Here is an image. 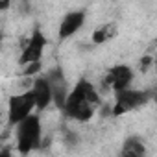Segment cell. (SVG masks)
I'll list each match as a JSON object with an SVG mask.
<instances>
[{
  "instance_id": "cell-8",
  "label": "cell",
  "mask_w": 157,
  "mask_h": 157,
  "mask_svg": "<svg viewBox=\"0 0 157 157\" xmlns=\"http://www.w3.org/2000/svg\"><path fill=\"white\" fill-rule=\"evenodd\" d=\"M30 91H32V94L35 98L37 111H44V109H48L54 104V91H52V85H50L48 78L44 74L37 76L35 80L32 82Z\"/></svg>"
},
{
  "instance_id": "cell-2",
  "label": "cell",
  "mask_w": 157,
  "mask_h": 157,
  "mask_svg": "<svg viewBox=\"0 0 157 157\" xmlns=\"http://www.w3.org/2000/svg\"><path fill=\"white\" fill-rule=\"evenodd\" d=\"M43 146V122L35 113L15 128V150L21 155H30Z\"/></svg>"
},
{
  "instance_id": "cell-5",
  "label": "cell",
  "mask_w": 157,
  "mask_h": 157,
  "mask_svg": "<svg viewBox=\"0 0 157 157\" xmlns=\"http://www.w3.org/2000/svg\"><path fill=\"white\" fill-rule=\"evenodd\" d=\"M46 44H48V39L46 35L35 28L30 37L26 39V43L22 44V50H21V56H19V65L24 68L28 65H33V63H41L43 59V54L46 50Z\"/></svg>"
},
{
  "instance_id": "cell-12",
  "label": "cell",
  "mask_w": 157,
  "mask_h": 157,
  "mask_svg": "<svg viewBox=\"0 0 157 157\" xmlns=\"http://www.w3.org/2000/svg\"><path fill=\"white\" fill-rule=\"evenodd\" d=\"M41 70H43V63H33V65L24 67L22 72H21V76H24V78H32V76H37Z\"/></svg>"
},
{
  "instance_id": "cell-7",
  "label": "cell",
  "mask_w": 157,
  "mask_h": 157,
  "mask_svg": "<svg viewBox=\"0 0 157 157\" xmlns=\"http://www.w3.org/2000/svg\"><path fill=\"white\" fill-rule=\"evenodd\" d=\"M87 21V11L85 10H72L67 11L57 26V39L59 41H67L70 37H74L78 32H80L85 26Z\"/></svg>"
},
{
  "instance_id": "cell-1",
  "label": "cell",
  "mask_w": 157,
  "mask_h": 157,
  "mask_svg": "<svg viewBox=\"0 0 157 157\" xmlns=\"http://www.w3.org/2000/svg\"><path fill=\"white\" fill-rule=\"evenodd\" d=\"M100 104H102V96H100V91L96 89V85L93 82H89L87 78H80L74 83V87L70 89L68 98L61 111L68 120L89 122L96 115Z\"/></svg>"
},
{
  "instance_id": "cell-3",
  "label": "cell",
  "mask_w": 157,
  "mask_h": 157,
  "mask_svg": "<svg viewBox=\"0 0 157 157\" xmlns=\"http://www.w3.org/2000/svg\"><path fill=\"white\" fill-rule=\"evenodd\" d=\"M150 100H151V89L148 91V89L129 87V89L115 94V100L111 104V115L113 117L128 115L131 111H137V109L144 107Z\"/></svg>"
},
{
  "instance_id": "cell-10",
  "label": "cell",
  "mask_w": 157,
  "mask_h": 157,
  "mask_svg": "<svg viewBox=\"0 0 157 157\" xmlns=\"http://www.w3.org/2000/svg\"><path fill=\"white\" fill-rule=\"evenodd\" d=\"M148 148L139 137H128L120 146V157H146Z\"/></svg>"
},
{
  "instance_id": "cell-13",
  "label": "cell",
  "mask_w": 157,
  "mask_h": 157,
  "mask_svg": "<svg viewBox=\"0 0 157 157\" xmlns=\"http://www.w3.org/2000/svg\"><path fill=\"white\" fill-rule=\"evenodd\" d=\"M153 63H155V59H153L151 56H144V57L140 59V70L144 72V70H146V68H150Z\"/></svg>"
},
{
  "instance_id": "cell-6",
  "label": "cell",
  "mask_w": 157,
  "mask_h": 157,
  "mask_svg": "<svg viewBox=\"0 0 157 157\" xmlns=\"http://www.w3.org/2000/svg\"><path fill=\"white\" fill-rule=\"evenodd\" d=\"M133 78H135L133 68L129 65H126V63H118V65H115V67H111L107 70V74H105V87H109L115 94L122 93V91L131 87Z\"/></svg>"
},
{
  "instance_id": "cell-9",
  "label": "cell",
  "mask_w": 157,
  "mask_h": 157,
  "mask_svg": "<svg viewBox=\"0 0 157 157\" xmlns=\"http://www.w3.org/2000/svg\"><path fill=\"white\" fill-rule=\"evenodd\" d=\"M44 76L48 78V82H50V85H52V91H54V104H56L59 109H63V105H65V102H67V98H68V93H70L68 83H67V78H65V74H63V68H61V67L50 68Z\"/></svg>"
},
{
  "instance_id": "cell-16",
  "label": "cell",
  "mask_w": 157,
  "mask_h": 157,
  "mask_svg": "<svg viewBox=\"0 0 157 157\" xmlns=\"http://www.w3.org/2000/svg\"><path fill=\"white\" fill-rule=\"evenodd\" d=\"M151 100H153V102H157V87H153V89H151Z\"/></svg>"
},
{
  "instance_id": "cell-15",
  "label": "cell",
  "mask_w": 157,
  "mask_h": 157,
  "mask_svg": "<svg viewBox=\"0 0 157 157\" xmlns=\"http://www.w3.org/2000/svg\"><path fill=\"white\" fill-rule=\"evenodd\" d=\"M0 157H13V150H11L10 146L2 148V151H0Z\"/></svg>"
},
{
  "instance_id": "cell-4",
  "label": "cell",
  "mask_w": 157,
  "mask_h": 157,
  "mask_svg": "<svg viewBox=\"0 0 157 157\" xmlns=\"http://www.w3.org/2000/svg\"><path fill=\"white\" fill-rule=\"evenodd\" d=\"M35 111H37V104H35L32 91L28 89V91L17 93V94L10 96V100H8V124L17 128L28 117L35 115Z\"/></svg>"
},
{
  "instance_id": "cell-11",
  "label": "cell",
  "mask_w": 157,
  "mask_h": 157,
  "mask_svg": "<svg viewBox=\"0 0 157 157\" xmlns=\"http://www.w3.org/2000/svg\"><path fill=\"white\" fill-rule=\"evenodd\" d=\"M117 32H118V26L115 22L98 24L93 30V33H91V41H93V44H105V43H109L117 35Z\"/></svg>"
},
{
  "instance_id": "cell-14",
  "label": "cell",
  "mask_w": 157,
  "mask_h": 157,
  "mask_svg": "<svg viewBox=\"0 0 157 157\" xmlns=\"http://www.w3.org/2000/svg\"><path fill=\"white\" fill-rule=\"evenodd\" d=\"M65 137H67V144H68V146H76V144H78V135H76V131H67Z\"/></svg>"
}]
</instances>
